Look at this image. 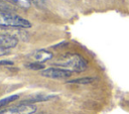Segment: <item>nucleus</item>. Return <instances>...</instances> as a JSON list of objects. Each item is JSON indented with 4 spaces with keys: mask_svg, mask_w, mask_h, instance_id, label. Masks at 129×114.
<instances>
[{
    "mask_svg": "<svg viewBox=\"0 0 129 114\" xmlns=\"http://www.w3.org/2000/svg\"><path fill=\"white\" fill-rule=\"evenodd\" d=\"M93 81H94V78L86 77V78H81V79L72 80V81H69L68 83H70V84H89V83H92Z\"/></svg>",
    "mask_w": 129,
    "mask_h": 114,
    "instance_id": "6e6552de",
    "label": "nucleus"
},
{
    "mask_svg": "<svg viewBox=\"0 0 129 114\" xmlns=\"http://www.w3.org/2000/svg\"><path fill=\"white\" fill-rule=\"evenodd\" d=\"M12 65H13V62L11 61H7V60L0 61V66H12Z\"/></svg>",
    "mask_w": 129,
    "mask_h": 114,
    "instance_id": "ddd939ff",
    "label": "nucleus"
},
{
    "mask_svg": "<svg viewBox=\"0 0 129 114\" xmlns=\"http://www.w3.org/2000/svg\"><path fill=\"white\" fill-rule=\"evenodd\" d=\"M16 99H18V95H12V96L6 97L4 99H1L0 100V108L5 106V105H7V104H9V103H11V102H13Z\"/></svg>",
    "mask_w": 129,
    "mask_h": 114,
    "instance_id": "1a4fd4ad",
    "label": "nucleus"
},
{
    "mask_svg": "<svg viewBox=\"0 0 129 114\" xmlns=\"http://www.w3.org/2000/svg\"><path fill=\"white\" fill-rule=\"evenodd\" d=\"M12 4L8 0H0V10H5V11H10L12 10Z\"/></svg>",
    "mask_w": 129,
    "mask_h": 114,
    "instance_id": "9d476101",
    "label": "nucleus"
},
{
    "mask_svg": "<svg viewBox=\"0 0 129 114\" xmlns=\"http://www.w3.org/2000/svg\"><path fill=\"white\" fill-rule=\"evenodd\" d=\"M52 52L46 50V49H37V50H34L32 51L28 58L34 62V63H39V64H42L44 62H47L49 60L52 59Z\"/></svg>",
    "mask_w": 129,
    "mask_h": 114,
    "instance_id": "39448f33",
    "label": "nucleus"
},
{
    "mask_svg": "<svg viewBox=\"0 0 129 114\" xmlns=\"http://www.w3.org/2000/svg\"><path fill=\"white\" fill-rule=\"evenodd\" d=\"M53 65H55L57 68L78 73L85 71L88 67L86 60L82 55L77 53H66L61 55L58 60H56Z\"/></svg>",
    "mask_w": 129,
    "mask_h": 114,
    "instance_id": "f257e3e1",
    "label": "nucleus"
},
{
    "mask_svg": "<svg viewBox=\"0 0 129 114\" xmlns=\"http://www.w3.org/2000/svg\"><path fill=\"white\" fill-rule=\"evenodd\" d=\"M73 72L66 70V69H61V68H47L44 69L40 72V75L44 78H48V79H53V80H62V79H67L70 78L72 76Z\"/></svg>",
    "mask_w": 129,
    "mask_h": 114,
    "instance_id": "7ed1b4c3",
    "label": "nucleus"
},
{
    "mask_svg": "<svg viewBox=\"0 0 129 114\" xmlns=\"http://www.w3.org/2000/svg\"><path fill=\"white\" fill-rule=\"evenodd\" d=\"M11 4L17 5L18 7L21 8H28L30 6V2L28 0H8Z\"/></svg>",
    "mask_w": 129,
    "mask_h": 114,
    "instance_id": "0eeeda50",
    "label": "nucleus"
},
{
    "mask_svg": "<svg viewBox=\"0 0 129 114\" xmlns=\"http://www.w3.org/2000/svg\"><path fill=\"white\" fill-rule=\"evenodd\" d=\"M18 43V39L12 35L0 34V48L9 49L16 46Z\"/></svg>",
    "mask_w": 129,
    "mask_h": 114,
    "instance_id": "423d86ee",
    "label": "nucleus"
},
{
    "mask_svg": "<svg viewBox=\"0 0 129 114\" xmlns=\"http://www.w3.org/2000/svg\"><path fill=\"white\" fill-rule=\"evenodd\" d=\"M30 3H33L38 8H45L46 6V0H28Z\"/></svg>",
    "mask_w": 129,
    "mask_h": 114,
    "instance_id": "f8f14e48",
    "label": "nucleus"
},
{
    "mask_svg": "<svg viewBox=\"0 0 129 114\" xmlns=\"http://www.w3.org/2000/svg\"><path fill=\"white\" fill-rule=\"evenodd\" d=\"M36 111V106L34 104L21 103L17 106L0 111V114H34Z\"/></svg>",
    "mask_w": 129,
    "mask_h": 114,
    "instance_id": "20e7f679",
    "label": "nucleus"
},
{
    "mask_svg": "<svg viewBox=\"0 0 129 114\" xmlns=\"http://www.w3.org/2000/svg\"><path fill=\"white\" fill-rule=\"evenodd\" d=\"M26 68L27 69H30V70H42L44 68V66L42 64H39V63H29L26 65Z\"/></svg>",
    "mask_w": 129,
    "mask_h": 114,
    "instance_id": "9b49d317",
    "label": "nucleus"
},
{
    "mask_svg": "<svg viewBox=\"0 0 129 114\" xmlns=\"http://www.w3.org/2000/svg\"><path fill=\"white\" fill-rule=\"evenodd\" d=\"M0 27H11V28H29L31 23L17 15L16 13L0 10Z\"/></svg>",
    "mask_w": 129,
    "mask_h": 114,
    "instance_id": "f03ea898",
    "label": "nucleus"
}]
</instances>
